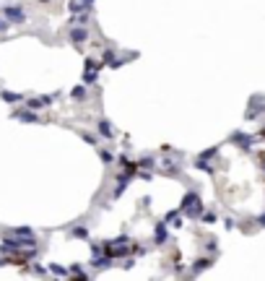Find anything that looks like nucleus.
Wrapping results in <instances>:
<instances>
[{"label": "nucleus", "mask_w": 265, "mask_h": 281, "mask_svg": "<svg viewBox=\"0 0 265 281\" xmlns=\"http://www.w3.org/2000/svg\"><path fill=\"white\" fill-rule=\"evenodd\" d=\"M182 211H185L187 216H200V211H203L200 195L198 193H187L185 198H182Z\"/></svg>", "instance_id": "nucleus-1"}, {"label": "nucleus", "mask_w": 265, "mask_h": 281, "mask_svg": "<svg viewBox=\"0 0 265 281\" xmlns=\"http://www.w3.org/2000/svg\"><path fill=\"white\" fill-rule=\"evenodd\" d=\"M3 16H5L8 24H24L26 21V13H24L21 5H8V8H3Z\"/></svg>", "instance_id": "nucleus-2"}, {"label": "nucleus", "mask_w": 265, "mask_h": 281, "mask_svg": "<svg viewBox=\"0 0 265 281\" xmlns=\"http://www.w3.org/2000/svg\"><path fill=\"white\" fill-rule=\"evenodd\" d=\"M86 39H88V29H86V26L78 24V26L71 29V42H73V44H81V42H86Z\"/></svg>", "instance_id": "nucleus-3"}, {"label": "nucleus", "mask_w": 265, "mask_h": 281, "mask_svg": "<svg viewBox=\"0 0 265 281\" xmlns=\"http://www.w3.org/2000/svg\"><path fill=\"white\" fill-rule=\"evenodd\" d=\"M13 120H21V123H39V115H36L34 110H18Z\"/></svg>", "instance_id": "nucleus-4"}, {"label": "nucleus", "mask_w": 265, "mask_h": 281, "mask_svg": "<svg viewBox=\"0 0 265 281\" xmlns=\"http://www.w3.org/2000/svg\"><path fill=\"white\" fill-rule=\"evenodd\" d=\"M112 261H115V258H109L107 253H104V255H102V253H96V255H94V261H91V265H94V268H99V271H102V268H109V265H112Z\"/></svg>", "instance_id": "nucleus-5"}, {"label": "nucleus", "mask_w": 265, "mask_h": 281, "mask_svg": "<svg viewBox=\"0 0 265 281\" xmlns=\"http://www.w3.org/2000/svg\"><path fill=\"white\" fill-rule=\"evenodd\" d=\"M52 102H55L52 96H36V99L29 102V110H42V107H50Z\"/></svg>", "instance_id": "nucleus-6"}, {"label": "nucleus", "mask_w": 265, "mask_h": 281, "mask_svg": "<svg viewBox=\"0 0 265 281\" xmlns=\"http://www.w3.org/2000/svg\"><path fill=\"white\" fill-rule=\"evenodd\" d=\"M154 240H156V245H164V242H166V222H161V224H156Z\"/></svg>", "instance_id": "nucleus-7"}, {"label": "nucleus", "mask_w": 265, "mask_h": 281, "mask_svg": "<svg viewBox=\"0 0 265 281\" xmlns=\"http://www.w3.org/2000/svg\"><path fill=\"white\" fill-rule=\"evenodd\" d=\"M0 96H3V99L8 102V104H16V102H21V99H24L21 94H13V91H0Z\"/></svg>", "instance_id": "nucleus-8"}, {"label": "nucleus", "mask_w": 265, "mask_h": 281, "mask_svg": "<svg viewBox=\"0 0 265 281\" xmlns=\"http://www.w3.org/2000/svg\"><path fill=\"white\" fill-rule=\"evenodd\" d=\"M71 96H73V99H86V86H83V83H81V86H73V91H71Z\"/></svg>", "instance_id": "nucleus-9"}, {"label": "nucleus", "mask_w": 265, "mask_h": 281, "mask_svg": "<svg viewBox=\"0 0 265 281\" xmlns=\"http://www.w3.org/2000/svg\"><path fill=\"white\" fill-rule=\"evenodd\" d=\"M73 24H81V26H86V24H88V13H86V11L75 13V16H73Z\"/></svg>", "instance_id": "nucleus-10"}, {"label": "nucleus", "mask_w": 265, "mask_h": 281, "mask_svg": "<svg viewBox=\"0 0 265 281\" xmlns=\"http://www.w3.org/2000/svg\"><path fill=\"white\" fill-rule=\"evenodd\" d=\"M50 273H55V276H71V273H68V268H63V265H57V263L50 265Z\"/></svg>", "instance_id": "nucleus-11"}, {"label": "nucleus", "mask_w": 265, "mask_h": 281, "mask_svg": "<svg viewBox=\"0 0 265 281\" xmlns=\"http://www.w3.org/2000/svg\"><path fill=\"white\" fill-rule=\"evenodd\" d=\"M99 133L104 135V138H109V135H112V128H109L107 120H99Z\"/></svg>", "instance_id": "nucleus-12"}, {"label": "nucleus", "mask_w": 265, "mask_h": 281, "mask_svg": "<svg viewBox=\"0 0 265 281\" xmlns=\"http://www.w3.org/2000/svg\"><path fill=\"white\" fill-rule=\"evenodd\" d=\"M234 138H237V143H239V146H245V149H249V143H252V138H249V135H242V133H237Z\"/></svg>", "instance_id": "nucleus-13"}, {"label": "nucleus", "mask_w": 265, "mask_h": 281, "mask_svg": "<svg viewBox=\"0 0 265 281\" xmlns=\"http://www.w3.org/2000/svg\"><path fill=\"white\" fill-rule=\"evenodd\" d=\"M73 237L86 240V237H88V229H86V226H75V229H73Z\"/></svg>", "instance_id": "nucleus-14"}, {"label": "nucleus", "mask_w": 265, "mask_h": 281, "mask_svg": "<svg viewBox=\"0 0 265 281\" xmlns=\"http://www.w3.org/2000/svg\"><path fill=\"white\" fill-rule=\"evenodd\" d=\"M68 8H71V13H81V11H86L81 5V0H71V5H68Z\"/></svg>", "instance_id": "nucleus-15"}, {"label": "nucleus", "mask_w": 265, "mask_h": 281, "mask_svg": "<svg viewBox=\"0 0 265 281\" xmlns=\"http://www.w3.org/2000/svg\"><path fill=\"white\" fill-rule=\"evenodd\" d=\"M68 273H71V276H81V279H86V273H83L81 265H73V268H68Z\"/></svg>", "instance_id": "nucleus-16"}, {"label": "nucleus", "mask_w": 265, "mask_h": 281, "mask_svg": "<svg viewBox=\"0 0 265 281\" xmlns=\"http://www.w3.org/2000/svg\"><path fill=\"white\" fill-rule=\"evenodd\" d=\"M16 234H18V237H34L29 226H18V229H16Z\"/></svg>", "instance_id": "nucleus-17"}, {"label": "nucleus", "mask_w": 265, "mask_h": 281, "mask_svg": "<svg viewBox=\"0 0 265 281\" xmlns=\"http://www.w3.org/2000/svg\"><path fill=\"white\" fill-rule=\"evenodd\" d=\"M208 265H211V261H208V258H206V261H198V263H195V273H200L203 268H208Z\"/></svg>", "instance_id": "nucleus-18"}, {"label": "nucleus", "mask_w": 265, "mask_h": 281, "mask_svg": "<svg viewBox=\"0 0 265 281\" xmlns=\"http://www.w3.org/2000/svg\"><path fill=\"white\" fill-rule=\"evenodd\" d=\"M141 169H143V167H146V169H151V167H154V159H151V156H146V159H141Z\"/></svg>", "instance_id": "nucleus-19"}, {"label": "nucleus", "mask_w": 265, "mask_h": 281, "mask_svg": "<svg viewBox=\"0 0 265 281\" xmlns=\"http://www.w3.org/2000/svg\"><path fill=\"white\" fill-rule=\"evenodd\" d=\"M99 156H102V162H104V164H112V154H109V151H102Z\"/></svg>", "instance_id": "nucleus-20"}, {"label": "nucleus", "mask_w": 265, "mask_h": 281, "mask_svg": "<svg viewBox=\"0 0 265 281\" xmlns=\"http://www.w3.org/2000/svg\"><path fill=\"white\" fill-rule=\"evenodd\" d=\"M112 57H115V52L107 50V52H104V57H102V63H112Z\"/></svg>", "instance_id": "nucleus-21"}, {"label": "nucleus", "mask_w": 265, "mask_h": 281, "mask_svg": "<svg viewBox=\"0 0 265 281\" xmlns=\"http://www.w3.org/2000/svg\"><path fill=\"white\" fill-rule=\"evenodd\" d=\"M83 141H86V143H96V138H94V135H88V133H83Z\"/></svg>", "instance_id": "nucleus-22"}, {"label": "nucleus", "mask_w": 265, "mask_h": 281, "mask_svg": "<svg viewBox=\"0 0 265 281\" xmlns=\"http://www.w3.org/2000/svg\"><path fill=\"white\" fill-rule=\"evenodd\" d=\"M133 265H135V261H133V258H127V261L123 263V268H133Z\"/></svg>", "instance_id": "nucleus-23"}, {"label": "nucleus", "mask_w": 265, "mask_h": 281, "mask_svg": "<svg viewBox=\"0 0 265 281\" xmlns=\"http://www.w3.org/2000/svg\"><path fill=\"white\" fill-rule=\"evenodd\" d=\"M34 273H39V276H44V273H47V268H42V265H34Z\"/></svg>", "instance_id": "nucleus-24"}, {"label": "nucleus", "mask_w": 265, "mask_h": 281, "mask_svg": "<svg viewBox=\"0 0 265 281\" xmlns=\"http://www.w3.org/2000/svg\"><path fill=\"white\" fill-rule=\"evenodd\" d=\"M81 5H83V8H91V5H94V0H81Z\"/></svg>", "instance_id": "nucleus-25"}, {"label": "nucleus", "mask_w": 265, "mask_h": 281, "mask_svg": "<svg viewBox=\"0 0 265 281\" xmlns=\"http://www.w3.org/2000/svg\"><path fill=\"white\" fill-rule=\"evenodd\" d=\"M5 29H8V21H5V19H0V32H5Z\"/></svg>", "instance_id": "nucleus-26"}]
</instances>
